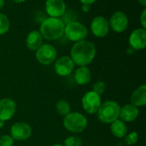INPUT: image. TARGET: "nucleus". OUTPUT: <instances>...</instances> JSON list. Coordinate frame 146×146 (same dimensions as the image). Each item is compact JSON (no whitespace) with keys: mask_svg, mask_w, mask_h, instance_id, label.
Wrapping results in <instances>:
<instances>
[{"mask_svg":"<svg viewBox=\"0 0 146 146\" xmlns=\"http://www.w3.org/2000/svg\"><path fill=\"white\" fill-rule=\"evenodd\" d=\"M70 54V58L74 65L80 67L86 66L94 59L96 56V47L92 42L84 40L74 44Z\"/></svg>","mask_w":146,"mask_h":146,"instance_id":"1","label":"nucleus"},{"mask_svg":"<svg viewBox=\"0 0 146 146\" xmlns=\"http://www.w3.org/2000/svg\"><path fill=\"white\" fill-rule=\"evenodd\" d=\"M65 23L61 18L47 17L41 22L39 33L47 40H56L64 34Z\"/></svg>","mask_w":146,"mask_h":146,"instance_id":"2","label":"nucleus"},{"mask_svg":"<svg viewBox=\"0 0 146 146\" xmlns=\"http://www.w3.org/2000/svg\"><path fill=\"white\" fill-rule=\"evenodd\" d=\"M121 107L114 101H106L101 104L98 113V118L100 121L107 124H111L118 120L120 116Z\"/></svg>","mask_w":146,"mask_h":146,"instance_id":"3","label":"nucleus"},{"mask_svg":"<svg viewBox=\"0 0 146 146\" xmlns=\"http://www.w3.org/2000/svg\"><path fill=\"white\" fill-rule=\"evenodd\" d=\"M87 119L80 113L71 112L63 119V126L71 133H80L87 126Z\"/></svg>","mask_w":146,"mask_h":146,"instance_id":"4","label":"nucleus"},{"mask_svg":"<svg viewBox=\"0 0 146 146\" xmlns=\"http://www.w3.org/2000/svg\"><path fill=\"white\" fill-rule=\"evenodd\" d=\"M64 34L69 40L79 42L86 40V38L88 36V30L81 22L72 21L65 24Z\"/></svg>","mask_w":146,"mask_h":146,"instance_id":"5","label":"nucleus"},{"mask_svg":"<svg viewBox=\"0 0 146 146\" xmlns=\"http://www.w3.org/2000/svg\"><path fill=\"white\" fill-rule=\"evenodd\" d=\"M57 56L56 49L50 44H43L36 51V59L44 65H48L53 63Z\"/></svg>","mask_w":146,"mask_h":146,"instance_id":"6","label":"nucleus"},{"mask_svg":"<svg viewBox=\"0 0 146 146\" xmlns=\"http://www.w3.org/2000/svg\"><path fill=\"white\" fill-rule=\"evenodd\" d=\"M83 109L90 114H95L98 111L102 102L101 97L99 95L95 93L94 91H88L86 92L81 101Z\"/></svg>","mask_w":146,"mask_h":146,"instance_id":"7","label":"nucleus"},{"mask_svg":"<svg viewBox=\"0 0 146 146\" xmlns=\"http://www.w3.org/2000/svg\"><path fill=\"white\" fill-rule=\"evenodd\" d=\"M128 17L123 11H115L110 18L109 25L115 33L124 32L128 26Z\"/></svg>","mask_w":146,"mask_h":146,"instance_id":"8","label":"nucleus"},{"mask_svg":"<svg viewBox=\"0 0 146 146\" xmlns=\"http://www.w3.org/2000/svg\"><path fill=\"white\" fill-rule=\"evenodd\" d=\"M92 33L98 38L105 37L110 31L109 21L103 15L95 16L91 22Z\"/></svg>","mask_w":146,"mask_h":146,"instance_id":"9","label":"nucleus"},{"mask_svg":"<svg viewBox=\"0 0 146 146\" xmlns=\"http://www.w3.org/2000/svg\"><path fill=\"white\" fill-rule=\"evenodd\" d=\"M32 135V128L26 122H16L10 128V136L14 140H27Z\"/></svg>","mask_w":146,"mask_h":146,"instance_id":"10","label":"nucleus"},{"mask_svg":"<svg viewBox=\"0 0 146 146\" xmlns=\"http://www.w3.org/2000/svg\"><path fill=\"white\" fill-rule=\"evenodd\" d=\"M45 11L49 17L60 18L66 12V3L64 0H46Z\"/></svg>","mask_w":146,"mask_h":146,"instance_id":"11","label":"nucleus"},{"mask_svg":"<svg viewBox=\"0 0 146 146\" xmlns=\"http://www.w3.org/2000/svg\"><path fill=\"white\" fill-rule=\"evenodd\" d=\"M74 68V64L69 56H62L59 58L54 65L55 72L61 77H66L70 75Z\"/></svg>","mask_w":146,"mask_h":146,"instance_id":"12","label":"nucleus"},{"mask_svg":"<svg viewBox=\"0 0 146 146\" xmlns=\"http://www.w3.org/2000/svg\"><path fill=\"white\" fill-rule=\"evenodd\" d=\"M130 47L134 51L142 50L146 46V30L145 28H137L133 30L129 36Z\"/></svg>","mask_w":146,"mask_h":146,"instance_id":"13","label":"nucleus"},{"mask_svg":"<svg viewBox=\"0 0 146 146\" xmlns=\"http://www.w3.org/2000/svg\"><path fill=\"white\" fill-rule=\"evenodd\" d=\"M16 104L9 98L0 100V120L7 121L10 120L15 114Z\"/></svg>","mask_w":146,"mask_h":146,"instance_id":"14","label":"nucleus"},{"mask_svg":"<svg viewBox=\"0 0 146 146\" xmlns=\"http://www.w3.org/2000/svg\"><path fill=\"white\" fill-rule=\"evenodd\" d=\"M139 114V111L138 108L133 106L132 104H127L121 108L119 117L123 122H133L138 118Z\"/></svg>","mask_w":146,"mask_h":146,"instance_id":"15","label":"nucleus"},{"mask_svg":"<svg viewBox=\"0 0 146 146\" xmlns=\"http://www.w3.org/2000/svg\"><path fill=\"white\" fill-rule=\"evenodd\" d=\"M130 104L136 108L145 107L146 105V85L142 84L137 88L131 96Z\"/></svg>","mask_w":146,"mask_h":146,"instance_id":"16","label":"nucleus"},{"mask_svg":"<svg viewBox=\"0 0 146 146\" xmlns=\"http://www.w3.org/2000/svg\"><path fill=\"white\" fill-rule=\"evenodd\" d=\"M27 47L30 51H37L42 45H43V37L41 36L39 31L33 30L31 31L26 40Z\"/></svg>","mask_w":146,"mask_h":146,"instance_id":"17","label":"nucleus"},{"mask_svg":"<svg viewBox=\"0 0 146 146\" xmlns=\"http://www.w3.org/2000/svg\"><path fill=\"white\" fill-rule=\"evenodd\" d=\"M74 80L80 85H86L92 80V73L88 67L80 66L74 72Z\"/></svg>","mask_w":146,"mask_h":146,"instance_id":"18","label":"nucleus"},{"mask_svg":"<svg viewBox=\"0 0 146 146\" xmlns=\"http://www.w3.org/2000/svg\"><path fill=\"white\" fill-rule=\"evenodd\" d=\"M110 131L115 137L122 139L125 138V136L127 134V126L125 122L118 119L111 123Z\"/></svg>","mask_w":146,"mask_h":146,"instance_id":"19","label":"nucleus"},{"mask_svg":"<svg viewBox=\"0 0 146 146\" xmlns=\"http://www.w3.org/2000/svg\"><path fill=\"white\" fill-rule=\"evenodd\" d=\"M56 109L57 113L62 116H66L71 113L70 104L65 100H61V101L57 102L56 104Z\"/></svg>","mask_w":146,"mask_h":146,"instance_id":"20","label":"nucleus"},{"mask_svg":"<svg viewBox=\"0 0 146 146\" xmlns=\"http://www.w3.org/2000/svg\"><path fill=\"white\" fill-rule=\"evenodd\" d=\"M10 22L8 16L3 13H0V35L6 34L9 30Z\"/></svg>","mask_w":146,"mask_h":146,"instance_id":"21","label":"nucleus"},{"mask_svg":"<svg viewBox=\"0 0 146 146\" xmlns=\"http://www.w3.org/2000/svg\"><path fill=\"white\" fill-rule=\"evenodd\" d=\"M63 146H82V141L79 137L69 136L64 140Z\"/></svg>","mask_w":146,"mask_h":146,"instance_id":"22","label":"nucleus"},{"mask_svg":"<svg viewBox=\"0 0 146 146\" xmlns=\"http://www.w3.org/2000/svg\"><path fill=\"white\" fill-rule=\"evenodd\" d=\"M139 134L136 132H132L125 136V143L127 145H133L138 142Z\"/></svg>","mask_w":146,"mask_h":146,"instance_id":"23","label":"nucleus"},{"mask_svg":"<svg viewBox=\"0 0 146 146\" xmlns=\"http://www.w3.org/2000/svg\"><path fill=\"white\" fill-rule=\"evenodd\" d=\"M105 89H106V86H105V83L102 81H98L97 83H94L93 85V90L95 93H97L98 95L101 96L104 93L105 91Z\"/></svg>","mask_w":146,"mask_h":146,"instance_id":"24","label":"nucleus"},{"mask_svg":"<svg viewBox=\"0 0 146 146\" xmlns=\"http://www.w3.org/2000/svg\"><path fill=\"white\" fill-rule=\"evenodd\" d=\"M14 139L9 135H2L0 137V146H13Z\"/></svg>","mask_w":146,"mask_h":146,"instance_id":"25","label":"nucleus"},{"mask_svg":"<svg viewBox=\"0 0 146 146\" xmlns=\"http://www.w3.org/2000/svg\"><path fill=\"white\" fill-rule=\"evenodd\" d=\"M140 23L142 25V28H146V9H144L141 15H140Z\"/></svg>","mask_w":146,"mask_h":146,"instance_id":"26","label":"nucleus"},{"mask_svg":"<svg viewBox=\"0 0 146 146\" xmlns=\"http://www.w3.org/2000/svg\"><path fill=\"white\" fill-rule=\"evenodd\" d=\"M97 0H80V2L82 3V5L86 4V5H90V6H91V4H93Z\"/></svg>","mask_w":146,"mask_h":146,"instance_id":"27","label":"nucleus"},{"mask_svg":"<svg viewBox=\"0 0 146 146\" xmlns=\"http://www.w3.org/2000/svg\"><path fill=\"white\" fill-rule=\"evenodd\" d=\"M90 8H91L90 5H86V4H83L82 5V10L84 12H88L90 10Z\"/></svg>","mask_w":146,"mask_h":146,"instance_id":"28","label":"nucleus"},{"mask_svg":"<svg viewBox=\"0 0 146 146\" xmlns=\"http://www.w3.org/2000/svg\"><path fill=\"white\" fill-rule=\"evenodd\" d=\"M137 1H138L139 3L141 4L142 6H144V7H145L146 6V0H137Z\"/></svg>","mask_w":146,"mask_h":146,"instance_id":"29","label":"nucleus"},{"mask_svg":"<svg viewBox=\"0 0 146 146\" xmlns=\"http://www.w3.org/2000/svg\"><path fill=\"white\" fill-rule=\"evenodd\" d=\"M26 0H13V2L14 3H18V4H21V3H24Z\"/></svg>","mask_w":146,"mask_h":146,"instance_id":"30","label":"nucleus"},{"mask_svg":"<svg viewBox=\"0 0 146 146\" xmlns=\"http://www.w3.org/2000/svg\"><path fill=\"white\" fill-rule=\"evenodd\" d=\"M4 3H5V1L4 0H0V9L4 6Z\"/></svg>","mask_w":146,"mask_h":146,"instance_id":"31","label":"nucleus"},{"mask_svg":"<svg viewBox=\"0 0 146 146\" xmlns=\"http://www.w3.org/2000/svg\"><path fill=\"white\" fill-rule=\"evenodd\" d=\"M3 126H4V121L0 120V128H3Z\"/></svg>","mask_w":146,"mask_h":146,"instance_id":"32","label":"nucleus"},{"mask_svg":"<svg viewBox=\"0 0 146 146\" xmlns=\"http://www.w3.org/2000/svg\"><path fill=\"white\" fill-rule=\"evenodd\" d=\"M52 146H63V145H61V144H56V145H54Z\"/></svg>","mask_w":146,"mask_h":146,"instance_id":"33","label":"nucleus"}]
</instances>
